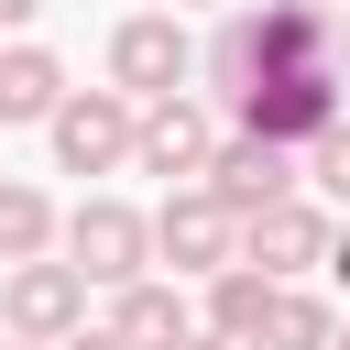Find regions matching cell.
I'll use <instances>...</instances> for the list:
<instances>
[{
    "instance_id": "cell-20",
    "label": "cell",
    "mask_w": 350,
    "mask_h": 350,
    "mask_svg": "<svg viewBox=\"0 0 350 350\" xmlns=\"http://www.w3.org/2000/svg\"><path fill=\"white\" fill-rule=\"evenodd\" d=\"M175 350H241V339H208V328H186V339H175Z\"/></svg>"
},
{
    "instance_id": "cell-16",
    "label": "cell",
    "mask_w": 350,
    "mask_h": 350,
    "mask_svg": "<svg viewBox=\"0 0 350 350\" xmlns=\"http://www.w3.org/2000/svg\"><path fill=\"white\" fill-rule=\"evenodd\" d=\"M306 186H317L328 208H350V120H328V131H306Z\"/></svg>"
},
{
    "instance_id": "cell-14",
    "label": "cell",
    "mask_w": 350,
    "mask_h": 350,
    "mask_svg": "<svg viewBox=\"0 0 350 350\" xmlns=\"http://www.w3.org/2000/svg\"><path fill=\"white\" fill-rule=\"evenodd\" d=\"M262 295H273V284H262L252 262H219V273H208V339H252Z\"/></svg>"
},
{
    "instance_id": "cell-22",
    "label": "cell",
    "mask_w": 350,
    "mask_h": 350,
    "mask_svg": "<svg viewBox=\"0 0 350 350\" xmlns=\"http://www.w3.org/2000/svg\"><path fill=\"white\" fill-rule=\"evenodd\" d=\"M11 350H44V339H11Z\"/></svg>"
},
{
    "instance_id": "cell-5",
    "label": "cell",
    "mask_w": 350,
    "mask_h": 350,
    "mask_svg": "<svg viewBox=\"0 0 350 350\" xmlns=\"http://www.w3.org/2000/svg\"><path fill=\"white\" fill-rule=\"evenodd\" d=\"M186 66H197V44H186L175 11H131V22L109 33V88H120L131 109L164 98V88H186Z\"/></svg>"
},
{
    "instance_id": "cell-19",
    "label": "cell",
    "mask_w": 350,
    "mask_h": 350,
    "mask_svg": "<svg viewBox=\"0 0 350 350\" xmlns=\"http://www.w3.org/2000/svg\"><path fill=\"white\" fill-rule=\"evenodd\" d=\"M33 11H44V0H0V33H22V22H33Z\"/></svg>"
},
{
    "instance_id": "cell-9",
    "label": "cell",
    "mask_w": 350,
    "mask_h": 350,
    "mask_svg": "<svg viewBox=\"0 0 350 350\" xmlns=\"http://www.w3.org/2000/svg\"><path fill=\"white\" fill-rule=\"evenodd\" d=\"M0 328L55 350L66 328H88V284H77L66 262H44V252H33V262H11V273H0Z\"/></svg>"
},
{
    "instance_id": "cell-21",
    "label": "cell",
    "mask_w": 350,
    "mask_h": 350,
    "mask_svg": "<svg viewBox=\"0 0 350 350\" xmlns=\"http://www.w3.org/2000/svg\"><path fill=\"white\" fill-rule=\"evenodd\" d=\"M328 350H350V328H328Z\"/></svg>"
},
{
    "instance_id": "cell-8",
    "label": "cell",
    "mask_w": 350,
    "mask_h": 350,
    "mask_svg": "<svg viewBox=\"0 0 350 350\" xmlns=\"http://www.w3.org/2000/svg\"><path fill=\"white\" fill-rule=\"evenodd\" d=\"M142 230H153V262H175V273H219L230 241H241V219H230L208 186H164V208H153Z\"/></svg>"
},
{
    "instance_id": "cell-6",
    "label": "cell",
    "mask_w": 350,
    "mask_h": 350,
    "mask_svg": "<svg viewBox=\"0 0 350 350\" xmlns=\"http://www.w3.org/2000/svg\"><path fill=\"white\" fill-rule=\"evenodd\" d=\"M208 142H219V131H208V109H197L186 88H164V98L131 109V164L164 175V186H197V175H208Z\"/></svg>"
},
{
    "instance_id": "cell-3",
    "label": "cell",
    "mask_w": 350,
    "mask_h": 350,
    "mask_svg": "<svg viewBox=\"0 0 350 350\" xmlns=\"http://www.w3.org/2000/svg\"><path fill=\"white\" fill-rule=\"evenodd\" d=\"M55 241H66V273H77V284H131V273L153 262V230H142V208H120V197H77V208L55 219Z\"/></svg>"
},
{
    "instance_id": "cell-17",
    "label": "cell",
    "mask_w": 350,
    "mask_h": 350,
    "mask_svg": "<svg viewBox=\"0 0 350 350\" xmlns=\"http://www.w3.org/2000/svg\"><path fill=\"white\" fill-rule=\"evenodd\" d=\"M55 350H131V339H120V328H66Z\"/></svg>"
},
{
    "instance_id": "cell-7",
    "label": "cell",
    "mask_w": 350,
    "mask_h": 350,
    "mask_svg": "<svg viewBox=\"0 0 350 350\" xmlns=\"http://www.w3.org/2000/svg\"><path fill=\"white\" fill-rule=\"evenodd\" d=\"M230 219H252V208H273V197H295V142H262V131H230V142H208V175H197Z\"/></svg>"
},
{
    "instance_id": "cell-4",
    "label": "cell",
    "mask_w": 350,
    "mask_h": 350,
    "mask_svg": "<svg viewBox=\"0 0 350 350\" xmlns=\"http://www.w3.org/2000/svg\"><path fill=\"white\" fill-rule=\"evenodd\" d=\"M44 131H55V164H66V175L131 164V98H120V88H66V98L44 109Z\"/></svg>"
},
{
    "instance_id": "cell-13",
    "label": "cell",
    "mask_w": 350,
    "mask_h": 350,
    "mask_svg": "<svg viewBox=\"0 0 350 350\" xmlns=\"http://www.w3.org/2000/svg\"><path fill=\"white\" fill-rule=\"evenodd\" d=\"M55 98H66V66H55L44 44H11V55H0V131H22V120H44Z\"/></svg>"
},
{
    "instance_id": "cell-1",
    "label": "cell",
    "mask_w": 350,
    "mask_h": 350,
    "mask_svg": "<svg viewBox=\"0 0 350 350\" xmlns=\"http://www.w3.org/2000/svg\"><path fill=\"white\" fill-rule=\"evenodd\" d=\"M317 55H339V33H328V11L317 0H262V11H230L219 22V88H252L262 66H317Z\"/></svg>"
},
{
    "instance_id": "cell-12",
    "label": "cell",
    "mask_w": 350,
    "mask_h": 350,
    "mask_svg": "<svg viewBox=\"0 0 350 350\" xmlns=\"http://www.w3.org/2000/svg\"><path fill=\"white\" fill-rule=\"evenodd\" d=\"M328 328H339V317H328V295H306V284H273L241 350H328Z\"/></svg>"
},
{
    "instance_id": "cell-15",
    "label": "cell",
    "mask_w": 350,
    "mask_h": 350,
    "mask_svg": "<svg viewBox=\"0 0 350 350\" xmlns=\"http://www.w3.org/2000/svg\"><path fill=\"white\" fill-rule=\"evenodd\" d=\"M44 241H55V208H44V186L0 175V262H33Z\"/></svg>"
},
{
    "instance_id": "cell-18",
    "label": "cell",
    "mask_w": 350,
    "mask_h": 350,
    "mask_svg": "<svg viewBox=\"0 0 350 350\" xmlns=\"http://www.w3.org/2000/svg\"><path fill=\"white\" fill-rule=\"evenodd\" d=\"M328 273H339V295H350V230H328V252H317Z\"/></svg>"
},
{
    "instance_id": "cell-23",
    "label": "cell",
    "mask_w": 350,
    "mask_h": 350,
    "mask_svg": "<svg viewBox=\"0 0 350 350\" xmlns=\"http://www.w3.org/2000/svg\"><path fill=\"white\" fill-rule=\"evenodd\" d=\"M197 11H208V0H197Z\"/></svg>"
},
{
    "instance_id": "cell-2",
    "label": "cell",
    "mask_w": 350,
    "mask_h": 350,
    "mask_svg": "<svg viewBox=\"0 0 350 350\" xmlns=\"http://www.w3.org/2000/svg\"><path fill=\"white\" fill-rule=\"evenodd\" d=\"M230 109H241V131H262V142H306V131L339 120V55H317V66H262L252 88H230Z\"/></svg>"
},
{
    "instance_id": "cell-10",
    "label": "cell",
    "mask_w": 350,
    "mask_h": 350,
    "mask_svg": "<svg viewBox=\"0 0 350 350\" xmlns=\"http://www.w3.org/2000/svg\"><path fill=\"white\" fill-rule=\"evenodd\" d=\"M317 252H328V208H306V197H273V208H252V219H241V241H230V262H252L262 284L306 273Z\"/></svg>"
},
{
    "instance_id": "cell-11",
    "label": "cell",
    "mask_w": 350,
    "mask_h": 350,
    "mask_svg": "<svg viewBox=\"0 0 350 350\" xmlns=\"http://www.w3.org/2000/svg\"><path fill=\"white\" fill-rule=\"evenodd\" d=\"M120 306H109V328L131 339V350H175L186 339V295L175 284H153V273H131V284H109Z\"/></svg>"
}]
</instances>
